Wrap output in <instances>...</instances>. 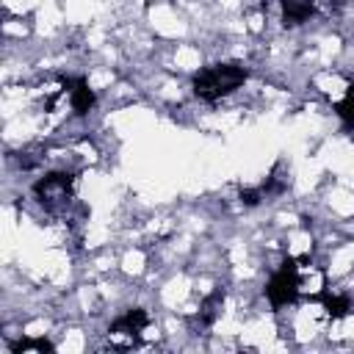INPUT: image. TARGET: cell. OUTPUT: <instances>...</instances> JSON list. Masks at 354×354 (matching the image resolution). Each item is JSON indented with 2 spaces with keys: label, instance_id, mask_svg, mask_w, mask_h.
Returning <instances> with one entry per match:
<instances>
[{
  "label": "cell",
  "instance_id": "obj_8",
  "mask_svg": "<svg viewBox=\"0 0 354 354\" xmlns=\"http://www.w3.org/2000/svg\"><path fill=\"white\" fill-rule=\"evenodd\" d=\"M11 351L14 354H25V351H53V343H47L44 337H39V340H33V337H22V340H17L14 346H11Z\"/></svg>",
  "mask_w": 354,
  "mask_h": 354
},
{
  "label": "cell",
  "instance_id": "obj_7",
  "mask_svg": "<svg viewBox=\"0 0 354 354\" xmlns=\"http://www.w3.org/2000/svg\"><path fill=\"white\" fill-rule=\"evenodd\" d=\"M321 301H324V310L332 315V318H343L348 310H351V301L346 296H335V293H321Z\"/></svg>",
  "mask_w": 354,
  "mask_h": 354
},
{
  "label": "cell",
  "instance_id": "obj_4",
  "mask_svg": "<svg viewBox=\"0 0 354 354\" xmlns=\"http://www.w3.org/2000/svg\"><path fill=\"white\" fill-rule=\"evenodd\" d=\"M33 194L41 205L47 207H55V205H64L69 202L72 196V174L66 171H53L47 177H41L36 185H33Z\"/></svg>",
  "mask_w": 354,
  "mask_h": 354
},
{
  "label": "cell",
  "instance_id": "obj_3",
  "mask_svg": "<svg viewBox=\"0 0 354 354\" xmlns=\"http://www.w3.org/2000/svg\"><path fill=\"white\" fill-rule=\"evenodd\" d=\"M147 324H149V315L141 307H133L108 326V337L113 346H133L141 337V332L147 329Z\"/></svg>",
  "mask_w": 354,
  "mask_h": 354
},
{
  "label": "cell",
  "instance_id": "obj_5",
  "mask_svg": "<svg viewBox=\"0 0 354 354\" xmlns=\"http://www.w3.org/2000/svg\"><path fill=\"white\" fill-rule=\"evenodd\" d=\"M61 86L69 94V105H72V111L77 116H86L94 108V100L97 97H94V91L88 88V83L83 77H66V80H61Z\"/></svg>",
  "mask_w": 354,
  "mask_h": 354
},
{
  "label": "cell",
  "instance_id": "obj_9",
  "mask_svg": "<svg viewBox=\"0 0 354 354\" xmlns=\"http://www.w3.org/2000/svg\"><path fill=\"white\" fill-rule=\"evenodd\" d=\"M335 111H337V116L343 119L346 127H354V86H351L348 94L335 105Z\"/></svg>",
  "mask_w": 354,
  "mask_h": 354
},
{
  "label": "cell",
  "instance_id": "obj_2",
  "mask_svg": "<svg viewBox=\"0 0 354 354\" xmlns=\"http://www.w3.org/2000/svg\"><path fill=\"white\" fill-rule=\"evenodd\" d=\"M301 293V263L296 260H285L277 274L268 279L266 285V296L274 307H285V304H293Z\"/></svg>",
  "mask_w": 354,
  "mask_h": 354
},
{
  "label": "cell",
  "instance_id": "obj_1",
  "mask_svg": "<svg viewBox=\"0 0 354 354\" xmlns=\"http://www.w3.org/2000/svg\"><path fill=\"white\" fill-rule=\"evenodd\" d=\"M249 72L238 64H213L194 75V94L205 102H216L246 83Z\"/></svg>",
  "mask_w": 354,
  "mask_h": 354
},
{
  "label": "cell",
  "instance_id": "obj_6",
  "mask_svg": "<svg viewBox=\"0 0 354 354\" xmlns=\"http://www.w3.org/2000/svg\"><path fill=\"white\" fill-rule=\"evenodd\" d=\"M315 11V0H282V22L285 25H301Z\"/></svg>",
  "mask_w": 354,
  "mask_h": 354
}]
</instances>
